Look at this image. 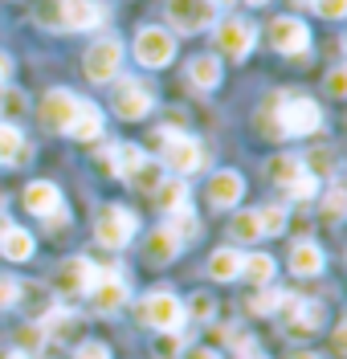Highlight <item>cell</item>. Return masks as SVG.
Here are the masks:
<instances>
[{
  "label": "cell",
  "mask_w": 347,
  "mask_h": 359,
  "mask_svg": "<svg viewBox=\"0 0 347 359\" xmlns=\"http://www.w3.org/2000/svg\"><path fill=\"white\" fill-rule=\"evenodd\" d=\"M160 151H163V168L172 172V176H196L200 168H205V147H200V139H192L184 131H160Z\"/></svg>",
  "instance_id": "cell-1"
},
{
  "label": "cell",
  "mask_w": 347,
  "mask_h": 359,
  "mask_svg": "<svg viewBox=\"0 0 347 359\" xmlns=\"http://www.w3.org/2000/svg\"><path fill=\"white\" fill-rule=\"evenodd\" d=\"M184 302L176 298V294H168V290H156V294H147L143 302H139V323L143 327H156V331H180L184 327Z\"/></svg>",
  "instance_id": "cell-2"
},
{
  "label": "cell",
  "mask_w": 347,
  "mask_h": 359,
  "mask_svg": "<svg viewBox=\"0 0 347 359\" xmlns=\"http://www.w3.org/2000/svg\"><path fill=\"white\" fill-rule=\"evenodd\" d=\"M135 229H139V221H135L131 208L107 204V208L98 212V221H94V237H98V245H107V249H123V245H131Z\"/></svg>",
  "instance_id": "cell-3"
},
{
  "label": "cell",
  "mask_w": 347,
  "mask_h": 359,
  "mask_svg": "<svg viewBox=\"0 0 347 359\" xmlns=\"http://www.w3.org/2000/svg\"><path fill=\"white\" fill-rule=\"evenodd\" d=\"M111 107L123 123H139V118H147L151 107H156V94L147 82H139V78H118L115 94H111Z\"/></svg>",
  "instance_id": "cell-4"
},
{
  "label": "cell",
  "mask_w": 347,
  "mask_h": 359,
  "mask_svg": "<svg viewBox=\"0 0 347 359\" xmlns=\"http://www.w3.org/2000/svg\"><path fill=\"white\" fill-rule=\"evenodd\" d=\"M135 57H139V66H147V69L172 66V57H176V37H172L168 29L147 25V29L135 33Z\"/></svg>",
  "instance_id": "cell-5"
},
{
  "label": "cell",
  "mask_w": 347,
  "mask_h": 359,
  "mask_svg": "<svg viewBox=\"0 0 347 359\" xmlns=\"http://www.w3.org/2000/svg\"><path fill=\"white\" fill-rule=\"evenodd\" d=\"M257 45V29L254 21H245V17H225V21L217 25V49L233 57V62H241V57H250Z\"/></svg>",
  "instance_id": "cell-6"
},
{
  "label": "cell",
  "mask_w": 347,
  "mask_h": 359,
  "mask_svg": "<svg viewBox=\"0 0 347 359\" xmlns=\"http://www.w3.org/2000/svg\"><path fill=\"white\" fill-rule=\"evenodd\" d=\"M282 323H286V335L290 339H306V335H315L319 327H323V306L319 302H306V298H282Z\"/></svg>",
  "instance_id": "cell-7"
},
{
  "label": "cell",
  "mask_w": 347,
  "mask_h": 359,
  "mask_svg": "<svg viewBox=\"0 0 347 359\" xmlns=\"http://www.w3.org/2000/svg\"><path fill=\"white\" fill-rule=\"evenodd\" d=\"M168 21L176 33H205L217 25V4L208 0H168Z\"/></svg>",
  "instance_id": "cell-8"
},
{
  "label": "cell",
  "mask_w": 347,
  "mask_h": 359,
  "mask_svg": "<svg viewBox=\"0 0 347 359\" xmlns=\"http://www.w3.org/2000/svg\"><path fill=\"white\" fill-rule=\"evenodd\" d=\"M94 278H98V266H94L90 257H69L53 273V290L66 294V298H82V294H90Z\"/></svg>",
  "instance_id": "cell-9"
},
{
  "label": "cell",
  "mask_w": 347,
  "mask_h": 359,
  "mask_svg": "<svg viewBox=\"0 0 347 359\" xmlns=\"http://www.w3.org/2000/svg\"><path fill=\"white\" fill-rule=\"evenodd\" d=\"M118 69H123V41L102 37L86 49V78L90 82H111Z\"/></svg>",
  "instance_id": "cell-10"
},
{
  "label": "cell",
  "mask_w": 347,
  "mask_h": 359,
  "mask_svg": "<svg viewBox=\"0 0 347 359\" xmlns=\"http://www.w3.org/2000/svg\"><path fill=\"white\" fill-rule=\"evenodd\" d=\"M278 127L286 135H315L323 127V111L311 98H290L286 107H278Z\"/></svg>",
  "instance_id": "cell-11"
},
{
  "label": "cell",
  "mask_w": 347,
  "mask_h": 359,
  "mask_svg": "<svg viewBox=\"0 0 347 359\" xmlns=\"http://www.w3.org/2000/svg\"><path fill=\"white\" fill-rule=\"evenodd\" d=\"M127 298H131L127 278H123L118 269H98V278H94V286H90V302L94 306H98L102 314H115Z\"/></svg>",
  "instance_id": "cell-12"
},
{
  "label": "cell",
  "mask_w": 347,
  "mask_h": 359,
  "mask_svg": "<svg viewBox=\"0 0 347 359\" xmlns=\"http://www.w3.org/2000/svg\"><path fill=\"white\" fill-rule=\"evenodd\" d=\"M107 17L111 13L102 0H57V25L62 29H98Z\"/></svg>",
  "instance_id": "cell-13"
},
{
  "label": "cell",
  "mask_w": 347,
  "mask_h": 359,
  "mask_svg": "<svg viewBox=\"0 0 347 359\" xmlns=\"http://www.w3.org/2000/svg\"><path fill=\"white\" fill-rule=\"evenodd\" d=\"M78 107H82L78 94H69V90H49L46 98H41V123L53 127V131H69V123H74Z\"/></svg>",
  "instance_id": "cell-14"
},
{
  "label": "cell",
  "mask_w": 347,
  "mask_h": 359,
  "mask_svg": "<svg viewBox=\"0 0 347 359\" xmlns=\"http://www.w3.org/2000/svg\"><path fill=\"white\" fill-rule=\"evenodd\" d=\"M270 41H274L278 53H302L306 45H311V29L299 21V17H274L270 21Z\"/></svg>",
  "instance_id": "cell-15"
},
{
  "label": "cell",
  "mask_w": 347,
  "mask_h": 359,
  "mask_svg": "<svg viewBox=\"0 0 347 359\" xmlns=\"http://www.w3.org/2000/svg\"><path fill=\"white\" fill-rule=\"evenodd\" d=\"M156 204H160L168 217H180V212H192V196H188V180H180V176H168V180H160L156 184Z\"/></svg>",
  "instance_id": "cell-16"
},
{
  "label": "cell",
  "mask_w": 347,
  "mask_h": 359,
  "mask_svg": "<svg viewBox=\"0 0 347 359\" xmlns=\"http://www.w3.org/2000/svg\"><path fill=\"white\" fill-rule=\"evenodd\" d=\"M25 208H29V212H37V217H49V221H53V212L62 217V192H57L49 180H33V184L25 188Z\"/></svg>",
  "instance_id": "cell-17"
},
{
  "label": "cell",
  "mask_w": 347,
  "mask_h": 359,
  "mask_svg": "<svg viewBox=\"0 0 347 359\" xmlns=\"http://www.w3.org/2000/svg\"><path fill=\"white\" fill-rule=\"evenodd\" d=\"M241 196H245V180L237 176V172H229V168L208 180V201L217 204V208H233Z\"/></svg>",
  "instance_id": "cell-18"
},
{
  "label": "cell",
  "mask_w": 347,
  "mask_h": 359,
  "mask_svg": "<svg viewBox=\"0 0 347 359\" xmlns=\"http://www.w3.org/2000/svg\"><path fill=\"white\" fill-rule=\"evenodd\" d=\"M180 249H184V241H180V237H176L168 224H163V229H156V233L147 237L143 253H147V262H151V266H168V262H172Z\"/></svg>",
  "instance_id": "cell-19"
},
{
  "label": "cell",
  "mask_w": 347,
  "mask_h": 359,
  "mask_svg": "<svg viewBox=\"0 0 347 359\" xmlns=\"http://www.w3.org/2000/svg\"><path fill=\"white\" fill-rule=\"evenodd\" d=\"M66 135L69 139H78V143H94V139H102V114H98V107H94V102H82Z\"/></svg>",
  "instance_id": "cell-20"
},
{
  "label": "cell",
  "mask_w": 347,
  "mask_h": 359,
  "mask_svg": "<svg viewBox=\"0 0 347 359\" xmlns=\"http://www.w3.org/2000/svg\"><path fill=\"white\" fill-rule=\"evenodd\" d=\"M188 82H192L196 90H217L221 86V62H217V53L192 57V62H188Z\"/></svg>",
  "instance_id": "cell-21"
},
{
  "label": "cell",
  "mask_w": 347,
  "mask_h": 359,
  "mask_svg": "<svg viewBox=\"0 0 347 359\" xmlns=\"http://www.w3.org/2000/svg\"><path fill=\"white\" fill-rule=\"evenodd\" d=\"M323 249L315 245V241H299V245L290 249V269L299 273V278H315V273H323Z\"/></svg>",
  "instance_id": "cell-22"
},
{
  "label": "cell",
  "mask_w": 347,
  "mask_h": 359,
  "mask_svg": "<svg viewBox=\"0 0 347 359\" xmlns=\"http://www.w3.org/2000/svg\"><path fill=\"white\" fill-rule=\"evenodd\" d=\"M0 253H4L8 262H29V257H33V233L8 224V229L0 233Z\"/></svg>",
  "instance_id": "cell-23"
},
{
  "label": "cell",
  "mask_w": 347,
  "mask_h": 359,
  "mask_svg": "<svg viewBox=\"0 0 347 359\" xmlns=\"http://www.w3.org/2000/svg\"><path fill=\"white\" fill-rule=\"evenodd\" d=\"M208 273H212L217 282L241 278V253H237V249H217V253L208 257Z\"/></svg>",
  "instance_id": "cell-24"
},
{
  "label": "cell",
  "mask_w": 347,
  "mask_h": 359,
  "mask_svg": "<svg viewBox=\"0 0 347 359\" xmlns=\"http://www.w3.org/2000/svg\"><path fill=\"white\" fill-rule=\"evenodd\" d=\"M274 257L270 253H250V257H241V273L254 282V286H270L274 282Z\"/></svg>",
  "instance_id": "cell-25"
},
{
  "label": "cell",
  "mask_w": 347,
  "mask_h": 359,
  "mask_svg": "<svg viewBox=\"0 0 347 359\" xmlns=\"http://www.w3.org/2000/svg\"><path fill=\"white\" fill-rule=\"evenodd\" d=\"M25 135L13 127V123H0V163H17V159H25Z\"/></svg>",
  "instance_id": "cell-26"
},
{
  "label": "cell",
  "mask_w": 347,
  "mask_h": 359,
  "mask_svg": "<svg viewBox=\"0 0 347 359\" xmlns=\"http://www.w3.org/2000/svg\"><path fill=\"white\" fill-rule=\"evenodd\" d=\"M302 172H306V163H302V159H294V156L270 159V176H274V184H282V188H290Z\"/></svg>",
  "instance_id": "cell-27"
},
{
  "label": "cell",
  "mask_w": 347,
  "mask_h": 359,
  "mask_svg": "<svg viewBox=\"0 0 347 359\" xmlns=\"http://www.w3.org/2000/svg\"><path fill=\"white\" fill-rule=\"evenodd\" d=\"M257 224H261V237H282V229H286V208H282V204L257 208Z\"/></svg>",
  "instance_id": "cell-28"
},
{
  "label": "cell",
  "mask_w": 347,
  "mask_h": 359,
  "mask_svg": "<svg viewBox=\"0 0 347 359\" xmlns=\"http://www.w3.org/2000/svg\"><path fill=\"white\" fill-rule=\"evenodd\" d=\"M229 233L237 241H261V224H257V212H237L229 221Z\"/></svg>",
  "instance_id": "cell-29"
},
{
  "label": "cell",
  "mask_w": 347,
  "mask_h": 359,
  "mask_svg": "<svg viewBox=\"0 0 347 359\" xmlns=\"http://www.w3.org/2000/svg\"><path fill=\"white\" fill-rule=\"evenodd\" d=\"M286 192H290V196H294V201H311V196H315V192H319V176H315V172H302V176L294 180V184H290V188H286Z\"/></svg>",
  "instance_id": "cell-30"
},
{
  "label": "cell",
  "mask_w": 347,
  "mask_h": 359,
  "mask_svg": "<svg viewBox=\"0 0 347 359\" xmlns=\"http://www.w3.org/2000/svg\"><path fill=\"white\" fill-rule=\"evenodd\" d=\"M343 208H347V192H343V184H331V192H327V201H323V212L335 221V217H343Z\"/></svg>",
  "instance_id": "cell-31"
},
{
  "label": "cell",
  "mask_w": 347,
  "mask_h": 359,
  "mask_svg": "<svg viewBox=\"0 0 347 359\" xmlns=\"http://www.w3.org/2000/svg\"><path fill=\"white\" fill-rule=\"evenodd\" d=\"M282 298H286V294L266 290V294H257V298H250V311H254V314H274L278 306H282Z\"/></svg>",
  "instance_id": "cell-32"
},
{
  "label": "cell",
  "mask_w": 347,
  "mask_h": 359,
  "mask_svg": "<svg viewBox=\"0 0 347 359\" xmlns=\"http://www.w3.org/2000/svg\"><path fill=\"white\" fill-rule=\"evenodd\" d=\"M17 302H21V282L17 278H0V311H8Z\"/></svg>",
  "instance_id": "cell-33"
},
{
  "label": "cell",
  "mask_w": 347,
  "mask_h": 359,
  "mask_svg": "<svg viewBox=\"0 0 347 359\" xmlns=\"http://www.w3.org/2000/svg\"><path fill=\"white\" fill-rule=\"evenodd\" d=\"M25 111V94L21 90H0V114H21Z\"/></svg>",
  "instance_id": "cell-34"
},
{
  "label": "cell",
  "mask_w": 347,
  "mask_h": 359,
  "mask_svg": "<svg viewBox=\"0 0 347 359\" xmlns=\"http://www.w3.org/2000/svg\"><path fill=\"white\" fill-rule=\"evenodd\" d=\"M74 359H111V347H107V343H82V347H78V351H74Z\"/></svg>",
  "instance_id": "cell-35"
},
{
  "label": "cell",
  "mask_w": 347,
  "mask_h": 359,
  "mask_svg": "<svg viewBox=\"0 0 347 359\" xmlns=\"http://www.w3.org/2000/svg\"><path fill=\"white\" fill-rule=\"evenodd\" d=\"M315 8L323 13L327 21H339V17L347 13V0H315Z\"/></svg>",
  "instance_id": "cell-36"
},
{
  "label": "cell",
  "mask_w": 347,
  "mask_h": 359,
  "mask_svg": "<svg viewBox=\"0 0 347 359\" xmlns=\"http://www.w3.org/2000/svg\"><path fill=\"white\" fill-rule=\"evenodd\" d=\"M327 90H331L335 98H343V94H347V69H343V66L331 69V78H327Z\"/></svg>",
  "instance_id": "cell-37"
},
{
  "label": "cell",
  "mask_w": 347,
  "mask_h": 359,
  "mask_svg": "<svg viewBox=\"0 0 347 359\" xmlns=\"http://www.w3.org/2000/svg\"><path fill=\"white\" fill-rule=\"evenodd\" d=\"M188 311L196 314V318H212V298H208V294H196V298H192V306H188Z\"/></svg>",
  "instance_id": "cell-38"
},
{
  "label": "cell",
  "mask_w": 347,
  "mask_h": 359,
  "mask_svg": "<svg viewBox=\"0 0 347 359\" xmlns=\"http://www.w3.org/2000/svg\"><path fill=\"white\" fill-rule=\"evenodd\" d=\"M8 74H13V62H8V53H0V86H4Z\"/></svg>",
  "instance_id": "cell-39"
},
{
  "label": "cell",
  "mask_w": 347,
  "mask_h": 359,
  "mask_svg": "<svg viewBox=\"0 0 347 359\" xmlns=\"http://www.w3.org/2000/svg\"><path fill=\"white\" fill-rule=\"evenodd\" d=\"M184 359H217V351H208V347H196V351H188Z\"/></svg>",
  "instance_id": "cell-40"
},
{
  "label": "cell",
  "mask_w": 347,
  "mask_h": 359,
  "mask_svg": "<svg viewBox=\"0 0 347 359\" xmlns=\"http://www.w3.org/2000/svg\"><path fill=\"white\" fill-rule=\"evenodd\" d=\"M0 359H29V355H25V351H4Z\"/></svg>",
  "instance_id": "cell-41"
},
{
  "label": "cell",
  "mask_w": 347,
  "mask_h": 359,
  "mask_svg": "<svg viewBox=\"0 0 347 359\" xmlns=\"http://www.w3.org/2000/svg\"><path fill=\"white\" fill-rule=\"evenodd\" d=\"M208 4H217V8H229L233 0H208Z\"/></svg>",
  "instance_id": "cell-42"
},
{
  "label": "cell",
  "mask_w": 347,
  "mask_h": 359,
  "mask_svg": "<svg viewBox=\"0 0 347 359\" xmlns=\"http://www.w3.org/2000/svg\"><path fill=\"white\" fill-rule=\"evenodd\" d=\"M290 4H294V8H306V4H315V0H290Z\"/></svg>",
  "instance_id": "cell-43"
},
{
  "label": "cell",
  "mask_w": 347,
  "mask_h": 359,
  "mask_svg": "<svg viewBox=\"0 0 347 359\" xmlns=\"http://www.w3.org/2000/svg\"><path fill=\"white\" fill-rule=\"evenodd\" d=\"M245 4H254V8H261V4H266V0H245Z\"/></svg>",
  "instance_id": "cell-44"
},
{
  "label": "cell",
  "mask_w": 347,
  "mask_h": 359,
  "mask_svg": "<svg viewBox=\"0 0 347 359\" xmlns=\"http://www.w3.org/2000/svg\"><path fill=\"white\" fill-rule=\"evenodd\" d=\"M299 359H315V355H299Z\"/></svg>",
  "instance_id": "cell-45"
}]
</instances>
